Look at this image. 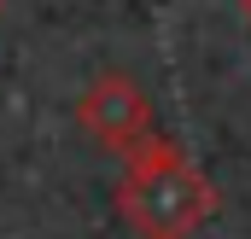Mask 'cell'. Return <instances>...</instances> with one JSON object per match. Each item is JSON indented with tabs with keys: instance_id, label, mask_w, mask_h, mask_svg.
<instances>
[{
	"instance_id": "1",
	"label": "cell",
	"mask_w": 251,
	"mask_h": 239,
	"mask_svg": "<svg viewBox=\"0 0 251 239\" xmlns=\"http://www.w3.org/2000/svg\"><path fill=\"white\" fill-rule=\"evenodd\" d=\"M117 216L134 239H193L216 216V187L170 134H152L123 158Z\"/></svg>"
},
{
	"instance_id": "2",
	"label": "cell",
	"mask_w": 251,
	"mask_h": 239,
	"mask_svg": "<svg viewBox=\"0 0 251 239\" xmlns=\"http://www.w3.org/2000/svg\"><path fill=\"white\" fill-rule=\"evenodd\" d=\"M76 128H82L100 152L128 158V152H140V146L158 134V111H152V94L140 88V76H128V70H100V76H88V88H82V99H76Z\"/></svg>"
},
{
	"instance_id": "3",
	"label": "cell",
	"mask_w": 251,
	"mask_h": 239,
	"mask_svg": "<svg viewBox=\"0 0 251 239\" xmlns=\"http://www.w3.org/2000/svg\"><path fill=\"white\" fill-rule=\"evenodd\" d=\"M240 12H246V24H251V0H240Z\"/></svg>"
},
{
	"instance_id": "4",
	"label": "cell",
	"mask_w": 251,
	"mask_h": 239,
	"mask_svg": "<svg viewBox=\"0 0 251 239\" xmlns=\"http://www.w3.org/2000/svg\"><path fill=\"white\" fill-rule=\"evenodd\" d=\"M0 12H6V0H0Z\"/></svg>"
}]
</instances>
